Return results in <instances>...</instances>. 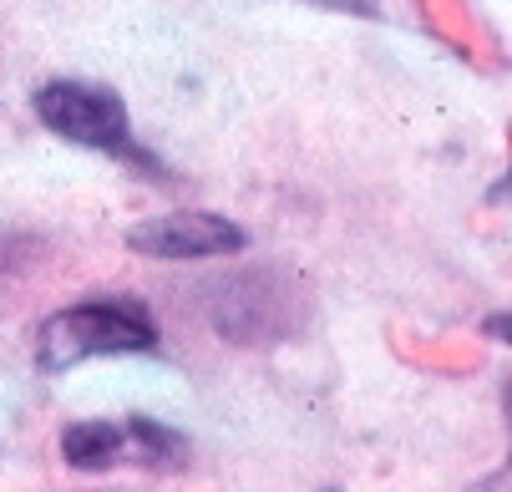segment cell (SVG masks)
Returning a JSON list of instances; mask_svg holds the SVG:
<instances>
[{
	"mask_svg": "<svg viewBox=\"0 0 512 492\" xmlns=\"http://www.w3.org/2000/svg\"><path fill=\"white\" fill-rule=\"evenodd\" d=\"M158 350V325L137 300H87L56 310L36 335V366L41 371H71L97 356H137Z\"/></svg>",
	"mask_w": 512,
	"mask_h": 492,
	"instance_id": "6da1fadb",
	"label": "cell"
},
{
	"mask_svg": "<svg viewBox=\"0 0 512 492\" xmlns=\"http://www.w3.org/2000/svg\"><path fill=\"white\" fill-rule=\"evenodd\" d=\"M36 117L66 137L77 148H92V153H107V158H122L132 168H153V158L137 148L132 137V117H127V102L102 87V82H82V77H56L46 82L36 97H31Z\"/></svg>",
	"mask_w": 512,
	"mask_h": 492,
	"instance_id": "7a4b0ae2",
	"label": "cell"
},
{
	"mask_svg": "<svg viewBox=\"0 0 512 492\" xmlns=\"http://www.w3.org/2000/svg\"><path fill=\"white\" fill-rule=\"evenodd\" d=\"M61 457L77 472H117V467H148L173 472L188 462V442L148 416H117V421H71L61 432Z\"/></svg>",
	"mask_w": 512,
	"mask_h": 492,
	"instance_id": "3957f363",
	"label": "cell"
},
{
	"mask_svg": "<svg viewBox=\"0 0 512 492\" xmlns=\"http://www.w3.org/2000/svg\"><path fill=\"white\" fill-rule=\"evenodd\" d=\"M249 244V234L224 219V214H208V208H178V214H158V219H142L127 229V249L142 259H229Z\"/></svg>",
	"mask_w": 512,
	"mask_h": 492,
	"instance_id": "277c9868",
	"label": "cell"
},
{
	"mask_svg": "<svg viewBox=\"0 0 512 492\" xmlns=\"http://www.w3.org/2000/svg\"><path fill=\"white\" fill-rule=\"evenodd\" d=\"M320 6H335V11H360V16H376L381 0H320Z\"/></svg>",
	"mask_w": 512,
	"mask_h": 492,
	"instance_id": "5b68a950",
	"label": "cell"
}]
</instances>
